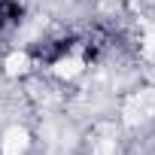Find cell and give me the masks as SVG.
<instances>
[{
  "label": "cell",
  "mask_w": 155,
  "mask_h": 155,
  "mask_svg": "<svg viewBox=\"0 0 155 155\" xmlns=\"http://www.w3.org/2000/svg\"><path fill=\"white\" fill-rule=\"evenodd\" d=\"M73 46H76V40H73V37L49 40V43L34 46V49H31V58H34V61H40V64H58V61H64V58L73 52Z\"/></svg>",
  "instance_id": "obj_1"
},
{
  "label": "cell",
  "mask_w": 155,
  "mask_h": 155,
  "mask_svg": "<svg viewBox=\"0 0 155 155\" xmlns=\"http://www.w3.org/2000/svg\"><path fill=\"white\" fill-rule=\"evenodd\" d=\"M21 15H25V6L18 3V0H0V31L18 25Z\"/></svg>",
  "instance_id": "obj_2"
}]
</instances>
